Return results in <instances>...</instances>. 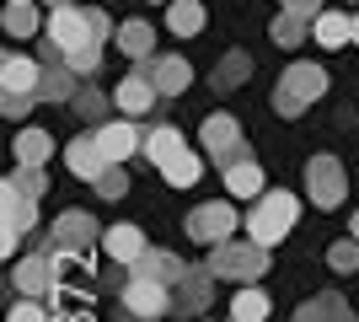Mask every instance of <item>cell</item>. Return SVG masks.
Returning <instances> with one entry per match:
<instances>
[{
    "label": "cell",
    "mask_w": 359,
    "mask_h": 322,
    "mask_svg": "<svg viewBox=\"0 0 359 322\" xmlns=\"http://www.w3.org/2000/svg\"><path fill=\"white\" fill-rule=\"evenodd\" d=\"M300 220V199L295 194H263V199L252 204V215H247V236H252L257 247H279L295 231Z\"/></svg>",
    "instance_id": "cell-1"
},
{
    "label": "cell",
    "mask_w": 359,
    "mask_h": 322,
    "mask_svg": "<svg viewBox=\"0 0 359 322\" xmlns=\"http://www.w3.org/2000/svg\"><path fill=\"white\" fill-rule=\"evenodd\" d=\"M322 92H327V70H322V65L295 60L285 70V81L273 86V113H279V119H300V113H306Z\"/></svg>",
    "instance_id": "cell-2"
},
{
    "label": "cell",
    "mask_w": 359,
    "mask_h": 322,
    "mask_svg": "<svg viewBox=\"0 0 359 322\" xmlns=\"http://www.w3.org/2000/svg\"><path fill=\"white\" fill-rule=\"evenodd\" d=\"M263 269H269V247H257L252 236H247V242L231 236V242H220L210 253V274L215 279H241V285H252Z\"/></svg>",
    "instance_id": "cell-3"
},
{
    "label": "cell",
    "mask_w": 359,
    "mask_h": 322,
    "mask_svg": "<svg viewBox=\"0 0 359 322\" xmlns=\"http://www.w3.org/2000/svg\"><path fill=\"white\" fill-rule=\"evenodd\" d=\"M236 226H247V220H236V204H225V199L198 204V210L188 215V220H182V231H188L194 242H204V247L231 242V236H236Z\"/></svg>",
    "instance_id": "cell-4"
},
{
    "label": "cell",
    "mask_w": 359,
    "mask_h": 322,
    "mask_svg": "<svg viewBox=\"0 0 359 322\" xmlns=\"http://www.w3.org/2000/svg\"><path fill=\"white\" fill-rule=\"evenodd\" d=\"M123 311H129V317H140V322L172 317V285L145 279V274H129V279H123Z\"/></svg>",
    "instance_id": "cell-5"
},
{
    "label": "cell",
    "mask_w": 359,
    "mask_h": 322,
    "mask_svg": "<svg viewBox=\"0 0 359 322\" xmlns=\"http://www.w3.org/2000/svg\"><path fill=\"white\" fill-rule=\"evenodd\" d=\"M91 242H97V220L86 210H65L54 220V236L43 242V253H70V258L91 263Z\"/></svg>",
    "instance_id": "cell-6"
},
{
    "label": "cell",
    "mask_w": 359,
    "mask_h": 322,
    "mask_svg": "<svg viewBox=\"0 0 359 322\" xmlns=\"http://www.w3.org/2000/svg\"><path fill=\"white\" fill-rule=\"evenodd\" d=\"M43 32H48V43L60 48V54H75V48L97 43V32H91V11H81V6H60V11H48Z\"/></svg>",
    "instance_id": "cell-7"
},
{
    "label": "cell",
    "mask_w": 359,
    "mask_h": 322,
    "mask_svg": "<svg viewBox=\"0 0 359 322\" xmlns=\"http://www.w3.org/2000/svg\"><path fill=\"white\" fill-rule=\"evenodd\" d=\"M306 194H311L316 210H338V204H344L348 183H344L338 156H311V161H306Z\"/></svg>",
    "instance_id": "cell-8"
},
{
    "label": "cell",
    "mask_w": 359,
    "mask_h": 322,
    "mask_svg": "<svg viewBox=\"0 0 359 322\" xmlns=\"http://www.w3.org/2000/svg\"><path fill=\"white\" fill-rule=\"evenodd\" d=\"M198 140H204V156H210V161H220V167L241 161V123L231 119V113H210V119H204V129H198Z\"/></svg>",
    "instance_id": "cell-9"
},
{
    "label": "cell",
    "mask_w": 359,
    "mask_h": 322,
    "mask_svg": "<svg viewBox=\"0 0 359 322\" xmlns=\"http://www.w3.org/2000/svg\"><path fill=\"white\" fill-rule=\"evenodd\" d=\"M11 279H16V290L22 295H48V290H60V263L48 258V253H32V258H22L11 269Z\"/></svg>",
    "instance_id": "cell-10"
},
{
    "label": "cell",
    "mask_w": 359,
    "mask_h": 322,
    "mask_svg": "<svg viewBox=\"0 0 359 322\" xmlns=\"http://www.w3.org/2000/svg\"><path fill=\"white\" fill-rule=\"evenodd\" d=\"M140 70L156 81V92H161V97H182V92H188V81H194L188 60H177V54H150Z\"/></svg>",
    "instance_id": "cell-11"
},
{
    "label": "cell",
    "mask_w": 359,
    "mask_h": 322,
    "mask_svg": "<svg viewBox=\"0 0 359 322\" xmlns=\"http://www.w3.org/2000/svg\"><path fill=\"white\" fill-rule=\"evenodd\" d=\"M210 295H215L210 263H204V269H194V263H188V274L172 285V311H204V307H210Z\"/></svg>",
    "instance_id": "cell-12"
},
{
    "label": "cell",
    "mask_w": 359,
    "mask_h": 322,
    "mask_svg": "<svg viewBox=\"0 0 359 322\" xmlns=\"http://www.w3.org/2000/svg\"><path fill=\"white\" fill-rule=\"evenodd\" d=\"M91 135H97V145H102V156H107V161H129V156H135L140 145H145V135H140V129H135V123H129V119L97 123Z\"/></svg>",
    "instance_id": "cell-13"
},
{
    "label": "cell",
    "mask_w": 359,
    "mask_h": 322,
    "mask_svg": "<svg viewBox=\"0 0 359 322\" xmlns=\"http://www.w3.org/2000/svg\"><path fill=\"white\" fill-rule=\"evenodd\" d=\"M113 102H118L123 119H140V113H150V102H161V92H156V81H150L145 70H135V76H123V81H118Z\"/></svg>",
    "instance_id": "cell-14"
},
{
    "label": "cell",
    "mask_w": 359,
    "mask_h": 322,
    "mask_svg": "<svg viewBox=\"0 0 359 322\" xmlns=\"http://www.w3.org/2000/svg\"><path fill=\"white\" fill-rule=\"evenodd\" d=\"M65 167H70L75 177H86V183H97V177H102V172L113 167V161L102 156L97 135H81V140H70V145H65Z\"/></svg>",
    "instance_id": "cell-15"
},
{
    "label": "cell",
    "mask_w": 359,
    "mask_h": 322,
    "mask_svg": "<svg viewBox=\"0 0 359 322\" xmlns=\"http://www.w3.org/2000/svg\"><path fill=\"white\" fill-rule=\"evenodd\" d=\"M0 86H6V92H22V97H38L43 65L27 60V54H6V60H0Z\"/></svg>",
    "instance_id": "cell-16"
},
{
    "label": "cell",
    "mask_w": 359,
    "mask_h": 322,
    "mask_svg": "<svg viewBox=\"0 0 359 322\" xmlns=\"http://www.w3.org/2000/svg\"><path fill=\"white\" fill-rule=\"evenodd\" d=\"M81 97V76H75L65 60H43V86H38V102H75Z\"/></svg>",
    "instance_id": "cell-17"
},
{
    "label": "cell",
    "mask_w": 359,
    "mask_h": 322,
    "mask_svg": "<svg viewBox=\"0 0 359 322\" xmlns=\"http://www.w3.org/2000/svg\"><path fill=\"white\" fill-rule=\"evenodd\" d=\"M102 253H107L113 263H129V269H135V263L150 253V242H145V231H140V226H113V231L102 236Z\"/></svg>",
    "instance_id": "cell-18"
},
{
    "label": "cell",
    "mask_w": 359,
    "mask_h": 322,
    "mask_svg": "<svg viewBox=\"0 0 359 322\" xmlns=\"http://www.w3.org/2000/svg\"><path fill=\"white\" fill-rule=\"evenodd\" d=\"M225 194H231V199H263V194H269V188H263V167L247 161V156L231 161V167H225Z\"/></svg>",
    "instance_id": "cell-19"
},
{
    "label": "cell",
    "mask_w": 359,
    "mask_h": 322,
    "mask_svg": "<svg viewBox=\"0 0 359 322\" xmlns=\"http://www.w3.org/2000/svg\"><path fill=\"white\" fill-rule=\"evenodd\" d=\"M182 145H188V140H182V129H177V123H156V129L145 135V145H140V156H145L150 167H166V161H172V156H177Z\"/></svg>",
    "instance_id": "cell-20"
},
{
    "label": "cell",
    "mask_w": 359,
    "mask_h": 322,
    "mask_svg": "<svg viewBox=\"0 0 359 322\" xmlns=\"http://www.w3.org/2000/svg\"><path fill=\"white\" fill-rule=\"evenodd\" d=\"M311 38L322 48H344V43H354V11H322L311 22Z\"/></svg>",
    "instance_id": "cell-21"
},
{
    "label": "cell",
    "mask_w": 359,
    "mask_h": 322,
    "mask_svg": "<svg viewBox=\"0 0 359 322\" xmlns=\"http://www.w3.org/2000/svg\"><path fill=\"white\" fill-rule=\"evenodd\" d=\"M135 274H145V279H161V285H177V279L188 274V263H182L177 253H166V247H150L145 258L135 263Z\"/></svg>",
    "instance_id": "cell-22"
},
{
    "label": "cell",
    "mask_w": 359,
    "mask_h": 322,
    "mask_svg": "<svg viewBox=\"0 0 359 322\" xmlns=\"http://www.w3.org/2000/svg\"><path fill=\"white\" fill-rule=\"evenodd\" d=\"M161 177H166V188H194L198 177H204V156H198L194 145H182V151L161 167Z\"/></svg>",
    "instance_id": "cell-23"
},
{
    "label": "cell",
    "mask_w": 359,
    "mask_h": 322,
    "mask_svg": "<svg viewBox=\"0 0 359 322\" xmlns=\"http://www.w3.org/2000/svg\"><path fill=\"white\" fill-rule=\"evenodd\" d=\"M113 38H118L123 60H135V65H145L150 54H156V32H150V22H123Z\"/></svg>",
    "instance_id": "cell-24"
},
{
    "label": "cell",
    "mask_w": 359,
    "mask_h": 322,
    "mask_svg": "<svg viewBox=\"0 0 359 322\" xmlns=\"http://www.w3.org/2000/svg\"><path fill=\"white\" fill-rule=\"evenodd\" d=\"M11 151H16L22 167H43L48 156H54V135H48V129H22V135L11 140Z\"/></svg>",
    "instance_id": "cell-25"
},
{
    "label": "cell",
    "mask_w": 359,
    "mask_h": 322,
    "mask_svg": "<svg viewBox=\"0 0 359 322\" xmlns=\"http://www.w3.org/2000/svg\"><path fill=\"white\" fill-rule=\"evenodd\" d=\"M0 204H6V226H11V231H32V226H38V210H32V199L16 183L0 188Z\"/></svg>",
    "instance_id": "cell-26"
},
{
    "label": "cell",
    "mask_w": 359,
    "mask_h": 322,
    "mask_svg": "<svg viewBox=\"0 0 359 322\" xmlns=\"http://www.w3.org/2000/svg\"><path fill=\"white\" fill-rule=\"evenodd\" d=\"M166 27L177 32V38H194V32H204V6H198V0H172Z\"/></svg>",
    "instance_id": "cell-27"
},
{
    "label": "cell",
    "mask_w": 359,
    "mask_h": 322,
    "mask_svg": "<svg viewBox=\"0 0 359 322\" xmlns=\"http://www.w3.org/2000/svg\"><path fill=\"white\" fill-rule=\"evenodd\" d=\"M263 317H269V295L257 290V285L236 290V301H231V322H263Z\"/></svg>",
    "instance_id": "cell-28"
},
{
    "label": "cell",
    "mask_w": 359,
    "mask_h": 322,
    "mask_svg": "<svg viewBox=\"0 0 359 322\" xmlns=\"http://www.w3.org/2000/svg\"><path fill=\"white\" fill-rule=\"evenodd\" d=\"M247 76H252V60H247V54H225L220 70H215V86H220V92H231V86H241Z\"/></svg>",
    "instance_id": "cell-29"
},
{
    "label": "cell",
    "mask_w": 359,
    "mask_h": 322,
    "mask_svg": "<svg viewBox=\"0 0 359 322\" xmlns=\"http://www.w3.org/2000/svg\"><path fill=\"white\" fill-rule=\"evenodd\" d=\"M269 38H273L279 48H295L300 38H306V22H300V16H290V11H279V16H273V27H269Z\"/></svg>",
    "instance_id": "cell-30"
},
{
    "label": "cell",
    "mask_w": 359,
    "mask_h": 322,
    "mask_svg": "<svg viewBox=\"0 0 359 322\" xmlns=\"http://www.w3.org/2000/svg\"><path fill=\"white\" fill-rule=\"evenodd\" d=\"M0 22H6V32H11V38H32V32H38V11H32V6H6V16H0Z\"/></svg>",
    "instance_id": "cell-31"
},
{
    "label": "cell",
    "mask_w": 359,
    "mask_h": 322,
    "mask_svg": "<svg viewBox=\"0 0 359 322\" xmlns=\"http://www.w3.org/2000/svg\"><path fill=\"white\" fill-rule=\"evenodd\" d=\"M327 263L338 269V274H354V269H359V242H354V236L332 242V247H327Z\"/></svg>",
    "instance_id": "cell-32"
},
{
    "label": "cell",
    "mask_w": 359,
    "mask_h": 322,
    "mask_svg": "<svg viewBox=\"0 0 359 322\" xmlns=\"http://www.w3.org/2000/svg\"><path fill=\"white\" fill-rule=\"evenodd\" d=\"M11 183L22 188L27 199H43V194H48V172H43V167H16V177H11Z\"/></svg>",
    "instance_id": "cell-33"
},
{
    "label": "cell",
    "mask_w": 359,
    "mask_h": 322,
    "mask_svg": "<svg viewBox=\"0 0 359 322\" xmlns=\"http://www.w3.org/2000/svg\"><path fill=\"white\" fill-rule=\"evenodd\" d=\"M91 188H97L102 199H123V194H129V177H123V167H118V161H113V167H107L102 177L91 183Z\"/></svg>",
    "instance_id": "cell-34"
},
{
    "label": "cell",
    "mask_w": 359,
    "mask_h": 322,
    "mask_svg": "<svg viewBox=\"0 0 359 322\" xmlns=\"http://www.w3.org/2000/svg\"><path fill=\"white\" fill-rule=\"evenodd\" d=\"M65 65H70L75 76H91L102 65V43H86V48H75V54H65Z\"/></svg>",
    "instance_id": "cell-35"
},
{
    "label": "cell",
    "mask_w": 359,
    "mask_h": 322,
    "mask_svg": "<svg viewBox=\"0 0 359 322\" xmlns=\"http://www.w3.org/2000/svg\"><path fill=\"white\" fill-rule=\"evenodd\" d=\"M70 107L81 113V119H91V123H97V119L107 113V97H102V92H91V86H81V97H75Z\"/></svg>",
    "instance_id": "cell-36"
},
{
    "label": "cell",
    "mask_w": 359,
    "mask_h": 322,
    "mask_svg": "<svg viewBox=\"0 0 359 322\" xmlns=\"http://www.w3.org/2000/svg\"><path fill=\"white\" fill-rule=\"evenodd\" d=\"M6 322H48V311L38 307V295H22V301L6 311Z\"/></svg>",
    "instance_id": "cell-37"
},
{
    "label": "cell",
    "mask_w": 359,
    "mask_h": 322,
    "mask_svg": "<svg viewBox=\"0 0 359 322\" xmlns=\"http://www.w3.org/2000/svg\"><path fill=\"white\" fill-rule=\"evenodd\" d=\"M295 322H332V307H327V295H316V301H306V307L295 311Z\"/></svg>",
    "instance_id": "cell-38"
},
{
    "label": "cell",
    "mask_w": 359,
    "mask_h": 322,
    "mask_svg": "<svg viewBox=\"0 0 359 322\" xmlns=\"http://www.w3.org/2000/svg\"><path fill=\"white\" fill-rule=\"evenodd\" d=\"M285 11L300 16V22H316V16H322V0H285Z\"/></svg>",
    "instance_id": "cell-39"
},
{
    "label": "cell",
    "mask_w": 359,
    "mask_h": 322,
    "mask_svg": "<svg viewBox=\"0 0 359 322\" xmlns=\"http://www.w3.org/2000/svg\"><path fill=\"white\" fill-rule=\"evenodd\" d=\"M38 102V97H22V92H6V119H22L27 107Z\"/></svg>",
    "instance_id": "cell-40"
},
{
    "label": "cell",
    "mask_w": 359,
    "mask_h": 322,
    "mask_svg": "<svg viewBox=\"0 0 359 322\" xmlns=\"http://www.w3.org/2000/svg\"><path fill=\"white\" fill-rule=\"evenodd\" d=\"M91 32H97V43H107V32H113V27H107L102 11H91Z\"/></svg>",
    "instance_id": "cell-41"
},
{
    "label": "cell",
    "mask_w": 359,
    "mask_h": 322,
    "mask_svg": "<svg viewBox=\"0 0 359 322\" xmlns=\"http://www.w3.org/2000/svg\"><path fill=\"white\" fill-rule=\"evenodd\" d=\"M16 236H22V231H11V226L0 231V253H6V258H11V253H16Z\"/></svg>",
    "instance_id": "cell-42"
},
{
    "label": "cell",
    "mask_w": 359,
    "mask_h": 322,
    "mask_svg": "<svg viewBox=\"0 0 359 322\" xmlns=\"http://www.w3.org/2000/svg\"><path fill=\"white\" fill-rule=\"evenodd\" d=\"M348 236H354V242H359V210H354V220H348Z\"/></svg>",
    "instance_id": "cell-43"
},
{
    "label": "cell",
    "mask_w": 359,
    "mask_h": 322,
    "mask_svg": "<svg viewBox=\"0 0 359 322\" xmlns=\"http://www.w3.org/2000/svg\"><path fill=\"white\" fill-rule=\"evenodd\" d=\"M43 6H48V11H60V6H75V0H43Z\"/></svg>",
    "instance_id": "cell-44"
},
{
    "label": "cell",
    "mask_w": 359,
    "mask_h": 322,
    "mask_svg": "<svg viewBox=\"0 0 359 322\" xmlns=\"http://www.w3.org/2000/svg\"><path fill=\"white\" fill-rule=\"evenodd\" d=\"M354 43H359V11H354Z\"/></svg>",
    "instance_id": "cell-45"
},
{
    "label": "cell",
    "mask_w": 359,
    "mask_h": 322,
    "mask_svg": "<svg viewBox=\"0 0 359 322\" xmlns=\"http://www.w3.org/2000/svg\"><path fill=\"white\" fill-rule=\"evenodd\" d=\"M6 6H32V0H6Z\"/></svg>",
    "instance_id": "cell-46"
}]
</instances>
